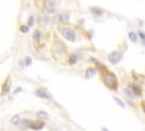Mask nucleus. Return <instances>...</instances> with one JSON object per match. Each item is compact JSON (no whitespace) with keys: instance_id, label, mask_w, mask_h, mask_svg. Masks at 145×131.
<instances>
[{"instance_id":"10","label":"nucleus","mask_w":145,"mask_h":131,"mask_svg":"<svg viewBox=\"0 0 145 131\" xmlns=\"http://www.w3.org/2000/svg\"><path fill=\"white\" fill-rule=\"evenodd\" d=\"M10 122H11V123H14V124H17L19 122V116L18 115H14L13 118H11Z\"/></svg>"},{"instance_id":"17","label":"nucleus","mask_w":145,"mask_h":131,"mask_svg":"<svg viewBox=\"0 0 145 131\" xmlns=\"http://www.w3.org/2000/svg\"><path fill=\"white\" fill-rule=\"evenodd\" d=\"M140 37H141V38L144 40V42H145V34H144L143 32H140Z\"/></svg>"},{"instance_id":"22","label":"nucleus","mask_w":145,"mask_h":131,"mask_svg":"<svg viewBox=\"0 0 145 131\" xmlns=\"http://www.w3.org/2000/svg\"><path fill=\"white\" fill-rule=\"evenodd\" d=\"M144 112H145V106H144Z\"/></svg>"},{"instance_id":"6","label":"nucleus","mask_w":145,"mask_h":131,"mask_svg":"<svg viewBox=\"0 0 145 131\" xmlns=\"http://www.w3.org/2000/svg\"><path fill=\"white\" fill-rule=\"evenodd\" d=\"M76 62H77V56H76L75 54L69 55V58H68V63H69V65H74Z\"/></svg>"},{"instance_id":"5","label":"nucleus","mask_w":145,"mask_h":131,"mask_svg":"<svg viewBox=\"0 0 145 131\" xmlns=\"http://www.w3.org/2000/svg\"><path fill=\"white\" fill-rule=\"evenodd\" d=\"M35 93H36V96L38 97H41V98H44V99H50V95L44 90L39 89V90H36Z\"/></svg>"},{"instance_id":"4","label":"nucleus","mask_w":145,"mask_h":131,"mask_svg":"<svg viewBox=\"0 0 145 131\" xmlns=\"http://www.w3.org/2000/svg\"><path fill=\"white\" fill-rule=\"evenodd\" d=\"M43 127H44V123H43L42 121H33L32 124L30 125V129H33V130H41Z\"/></svg>"},{"instance_id":"1","label":"nucleus","mask_w":145,"mask_h":131,"mask_svg":"<svg viewBox=\"0 0 145 131\" xmlns=\"http://www.w3.org/2000/svg\"><path fill=\"white\" fill-rule=\"evenodd\" d=\"M103 83L111 90H117V88H118L117 78L111 72H107L103 74Z\"/></svg>"},{"instance_id":"14","label":"nucleus","mask_w":145,"mask_h":131,"mask_svg":"<svg viewBox=\"0 0 145 131\" xmlns=\"http://www.w3.org/2000/svg\"><path fill=\"white\" fill-rule=\"evenodd\" d=\"M39 39H40V32H39V31H35V32H34V40H35V41H38Z\"/></svg>"},{"instance_id":"8","label":"nucleus","mask_w":145,"mask_h":131,"mask_svg":"<svg viewBox=\"0 0 145 131\" xmlns=\"http://www.w3.org/2000/svg\"><path fill=\"white\" fill-rule=\"evenodd\" d=\"M128 35H129V39H130V41H132V42H134V43L137 42V35H136L134 32H129Z\"/></svg>"},{"instance_id":"18","label":"nucleus","mask_w":145,"mask_h":131,"mask_svg":"<svg viewBox=\"0 0 145 131\" xmlns=\"http://www.w3.org/2000/svg\"><path fill=\"white\" fill-rule=\"evenodd\" d=\"M31 64V58H30V57H27V58H26V65H30Z\"/></svg>"},{"instance_id":"13","label":"nucleus","mask_w":145,"mask_h":131,"mask_svg":"<svg viewBox=\"0 0 145 131\" xmlns=\"http://www.w3.org/2000/svg\"><path fill=\"white\" fill-rule=\"evenodd\" d=\"M133 89L135 90V92L137 93V95H140V93H141V89H140V88H138L136 84H134V85H133Z\"/></svg>"},{"instance_id":"15","label":"nucleus","mask_w":145,"mask_h":131,"mask_svg":"<svg viewBox=\"0 0 145 131\" xmlns=\"http://www.w3.org/2000/svg\"><path fill=\"white\" fill-rule=\"evenodd\" d=\"M38 115H39V116H42V118H45V119L48 118V114L45 113V112H39Z\"/></svg>"},{"instance_id":"20","label":"nucleus","mask_w":145,"mask_h":131,"mask_svg":"<svg viewBox=\"0 0 145 131\" xmlns=\"http://www.w3.org/2000/svg\"><path fill=\"white\" fill-rule=\"evenodd\" d=\"M102 131H109V130L106 129V128H102Z\"/></svg>"},{"instance_id":"12","label":"nucleus","mask_w":145,"mask_h":131,"mask_svg":"<svg viewBox=\"0 0 145 131\" xmlns=\"http://www.w3.org/2000/svg\"><path fill=\"white\" fill-rule=\"evenodd\" d=\"M21 32H23V33L28 32V26H26V25H22L21 26Z\"/></svg>"},{"instance_id":"21","label":"nucleus","mask_w":145,"mask_h":131,"mask_svg":"<svg viewBox=\"0 0 145 131\" xmlns=\"http://www.w3.org/2000/svg\"><path fill=\"white\" fill-rule=\"evenodd\" d=\"M52 131H60V130H56V129H53Z\"/></svg>"},{"instance_id":"2","label":"nucleus","mask_w":145,"mask_h":131,"mask_svg":"<svg viewBox=\"0 0 145 131\" xmlns=\"http://www.w3.org/2000/svg\"><path fill=\"white\" fill-rule=\"evenodd\" d=\"M61 33H62V37H65L69 41H75L76 40V34L70 27H62Z\"/></svg>"},{"instance_id":"7","label":"nucleus","mask_w":145,"mask_h":131,"mask_svg":"<svg viewBox=\"0 0 145 131\" xmlns=\"http://www.w3.org/2000/svg\"><path fill=\"white\" fill-rule=\"evenodd\" d=\"M32 120H27V119H23V121H22V125L23 127H27V128H30V125L32 124Z\"/></svg>"},{"instance_id":"11","label":"nucleus","mask_w":145,"mask_h":131,"mask_svg":"<svg viewBox=\"0 0 145 131\" xmlns=\"http://www.w3.org/2000/svg\"><path fill=\"white\" fill-rule=\"evenodd\" d=\"M113 100H115L116 103H117V104H118V105H119V106H120V107H125V104H124V103L121 101V100H120V99H119V98H117V97H113Z\"/></svg>"},{"instance_id":"16","label":"nucleus","mask_w":145,"mask_h":131,"mask_svg":"<svg viewBox=\"0 0 145 131\" xmlns=\"http://www.w3.org/2000/svg\"><path fill=\"white\" fill-rule=\"evenodd\" d=\"M33 23H34V18L33 17H30V19H28V26L33 25Z\"/></svg>"},{"instance_id":"3","label":"nucleus","mask_w":145,"mask_h":131,"mask_svg":"<svg viewBox=\"0 0 145 131\" xmlns=\"http://www.w3.org/2000/svg\"><path fill=\"white\" fill-rule=\"evenodd\" d=\"M121 58H123V54L120 51H113L108 57V61H109L110 64H118L121 61Z\"/></svg>"},{"instance_id":"19","label":"nucleus","mask_w":145,"mask_h":131,"mask_svg":"<svg viewBox=\"0 0 145 131\" xmlns=\"http://www.w3.org/2000/svg\"><path fill=\"white\" fill-rule=\"evenodd\" d=\"M126 93H127V95H128L129 97H133V92H130L129 90H126Z\"/></svg>"},{"instance_id":"9","label":"nucleus","mask_w":145,"mask_h":131,"mask_svg":"<svg viewBox=\"0 0 145 131\" xmlns=\"http://www.w3.org/2000/svg\"><path fill=\"white\" fill-rule=\"evenodd\" d=\"M94 68H87L86 70V74H85V76L86 78H91V76H93L94 75Z\"/></svg>"}]
</instances>
